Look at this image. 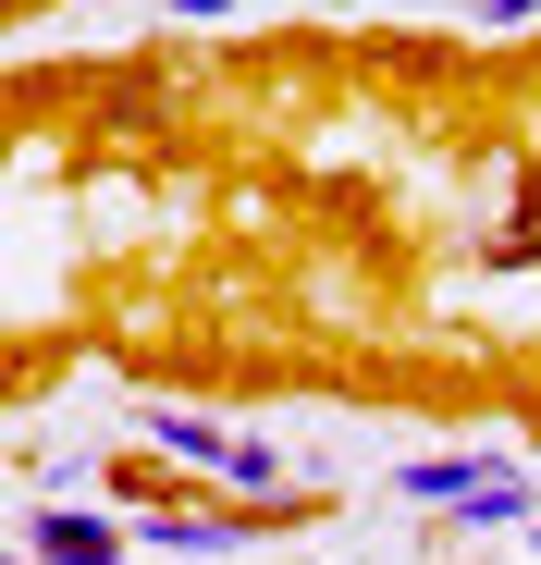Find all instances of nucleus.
<instances>
[{
  "label": "nucleus",
  "instance_id": "1",
  "mask_svg": "<svg viewBox=\"0 0 541 565\" xmlns=\"http://www.w3.org/2000/svg\"><path fill=\"white\" fill-rule=\"evenodd\" d=\"M284 516H308V504H136V541H160V553H246Z\"/></svg>",
  "mask_w": 541,
  "mask_h": 565
},
{
  "label": "nucleus",
  "instance_id": "2",
  "mask_svg": "<svg viewBox=\"0 0 541 565\" xmlns=\"http://www.w3.org/2000/svg\"><path fill=\"white\" fill-rule=\"evenodd\" d=\"M38 565H136V541L112 529V516H86V504H25V529H13Z\"/></svg>",
  "mask_w": 541,
  "mask_h": 565
},
{
  "label": "nucleus",
  "instance_id": "3",
  "mask_svg": "<svg viewBox=\"0 0 541 565\" xmlns=\"http://www.w3.org/2000/svg\"><path fill=\"white\" fill-rule=\"evenodd\" d=\"M492 467H517V455H418V467H406V504H468Z\"/></svg>",
  "mask_w": 541,
  "mask_h": 565
},
{
  "label": "nucleus",
  "instance_id": "4",
  "mask_svg": "<svg viewBox=\"0 0 541 565\" xmlns=\"http://www.w3.org/2000/svg\"><path fill=\"white\" fill-rule=\"evenodd\" d=\"M136 430H148L160 455H185V467H210V480H222V455H234V430H210V418H185V406H148Z\"/></svg>",
  "mask_w": 541,
  "mask_h": 565
},
{
  "label": "nucleus",
  "instance_id": "5",
  "mask_svg": "<svg viewBox=\"0 0 541 565\" xmlns=\"http://www.w3.org/2000/svg\"><path fill=\"white\" fill-rule=\"evenodd\" d=\"M443 516H456V529H517V516H529V480H517V467H492V480H480L468 504H443Z\"/></svg>",
  "mask_w": 541,
  "mask_h": 565
},
{
  "label": "nucleus",
  "instance_id": "6",
  "mask_svg": "<svg viewBox=\"0 0 541 565\" xmlns=\"http://www.w3.org/2000/svg\"><path fill=\"white\" fill-rule=\"evenodd\" d=\"M529 258H541V210H529V222H505V234H492V270H529Z\"/></svg>",
  "mask_w": 541,
  "mask_h": 565
},
{
  "label": "nucleus",
  "instance_id": "7",
  "mask_svg": "<svg viewBox=\"0 0 541 565\" xmlns=\"http://www.w3.org/2000/svg\"><path fill=\"white\" fill-rule=\"evenodd\" d=\"M480 25H492V38H517V25H541V0H480Z\"/></svg>",
  "mask_w": 541,
  "mask_h": 565
},
{
  "label": "nucleus",
  "instance_id": "8",
  "mask_svg": "<svg viewBox=\"0 0 541 565\" xmlns=\"http://www.w3.org/2000/svg\"><path fill=\"white\" fill-rule=\"evenodd\" d=\"M172 13H185V25H234V13H246V0H172Z\"/></svg>",
  "mask_w": 541,
  "mask_h": 565
},
{
  "label": "nucleus",
  "instance_id": "9",
  "mask_svg": "<svg viewBox=\"0 0 541 565\" xmlns=\"http://www.w3.org/2000/svg\"><path fill=\"white\" fill-rule=\"evenodd\" d=\"M0 13H13V0H0Z\"/></svg>",
  "mask_w": 541,
  "mask_h": 565
},
{
  "label": "nucleus",
  "instance_id": "10",
  "mask_svg": "<svg viewBox=\"0 0 541 565\" xmlns=\"http://www.w3.org/2000/svg\"><path fill=\"white\" fill-rule=\"evenodd\" d=\"M529 541H541V529H529Z\"/></svg>",
  "mask_w": 541,
  "mask_h": 565
}]
</instances>
